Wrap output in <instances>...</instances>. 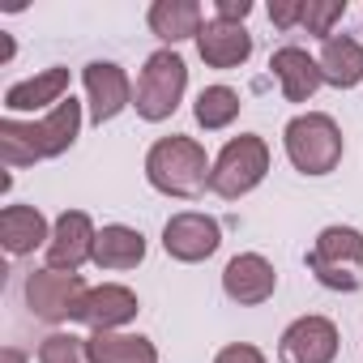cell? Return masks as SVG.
Instances as JSON below:
<instances>
[{
  "mask_svg": "<svg viewBox=\"0 0 363 363\" xmlns=\"http://www.w3.org/2000/svg\"><path fill=\"white\" fill-rule=\"evenodd\" d=\"M77 133H82V103L69 94L39 124L0 120V158H5V167H30L43 158H60L77 141Z\"/></svg>",
  "mask_w": 363,
  "mask_h": 363,
  "instance_id": "obj_1",
  "label": "cell"
},
{
  "mask_svg": "<svg viewBox=\"0 0 363 363\" xmlns=\"http://www.w3.org/2000/svg\"><path fill=\"white\" fill-rule=\"evenodd\" d=\"M210 162L206 150L193 137H158L145 154V179L167 193V197H197L201 189H210Z\"/></svg>",
  "mask_w": 363,
  "mask_h": 363,
  "instance_id": "obj_2",
  "label": "cell"
},
{
  "mask_svg": "<svg viewBox=\"0 0 363 363\" xmlns=\"http://www.w3.org/2000/svg\"><path fill=\"white\" fill-rule=\"evenodd\" d=\"M308 269L325 291H363V231L354 227H325L308 248Z\"/></svg>",
  "mask_w": 363,
  "mask_h": 363,
  "instance_id": "obj_3",
  "label": "cell"
},
{
  "mask_svg": "<svg viewBox=\"0 0 363 363\" xmlns=\"http://www.w3.org/2000/svg\"><path fill=\"white\" fill-rule=\"evenodd\" d=\"M269 171V145L265 137L257 133H240L223 145V154L214 158V171H210V193L223 197V201H240L248 197Z\"/></svg>",
  "mask_w": 363,
  "mask_h": 363,
  "instance_id": "obj_4",
  "label": "cell"
},
{
  "mask_svg": "<svg viewBox=\"0 0 363 363\" xmlns=\"http://www.w3.org/2000/svg\"><path fill=\"white\" fill-rule=\"evenodd\" d=\"M286 141V158L295 162V171L303 175H329L342 162V128L333 124V116L325 111H303L286 124L282 133Z\"/></svg>",
  "mask_w": 363,
  "mask_h": 363,
  "instance_id": "obj_5",
  "label": "cell"
},
{
  "mask_svg": "<svg viewBox=\"0 0 363 363\" xmlns=\"http://www.w3.org/2000/svg\"><path fill=\"white\" fill-rule=\"evenodd\" d=\"M184 90H189V65L179 60L171 48H162V52H154V56L145 60V69H141V77H137V99H133V107H137L141 120L162 124V120L175 116Z\"/></svg>",
  "mask_w": 363,
  "mask_h": 363,
  "instance_id": "obj_6",
  "label": "cell"
},
{
  "mask_svg": "<svg viewBox=\"0 0 363 363\" xmlns=\"http://www.w3.org/2000/svg\"><path fill=\"white\" fill-rule=\"evenodd\" d=\"M86 295V282L82 274H65V269H35L26 278V303L39 320L48 325H60V320H73L77 312V299Z\"/></svg>",
  "mask_w": 363,
  "mask_h": 363,
  "instance_id": "obj_7",
  "label": "cell"
},
{
  "mask_svg": "<svg viewBox=\"0 0 363 363\" xmlns=\"http://www.w3.org/2000/svg\"><path fill=\"white\" fill-rule=\"evenodd\" d=\"M218 244H223L218 218L197 214V210L175 214V218H167V227H162V248H167V257H171V261H184V265H197V261L214 257Z\"/></svg>",
  "mask_w": 363,
  "mask_h": 363,
  "instance_id": "obj_8",
  "label": "cell"
},
{
  "mask_svg": "<svg viewBox=\"0 0 363 363\" xmlns=\"http://www.w3.org/2000/svg\"><path fill=\"white\" fill-rule=\"evenodd\" d=\"M94 223L90 214L82 210H65L52 227V240H48V269H65V274H77L86 261H94Z\"/></svg>",
  "mask_w": 363,
  "mask_h": 363,
  "instance_id": "obj_9",
  "label": "cell"
},
{
  "mask_svg": "<svg viewBox=\"0 0 363 363\" xmlns=\"http://www.w3.org/2000/svg\"><path fill=\"white\" fill-rule=\"evenodd\" d=\"M337 359V325L329 316H299L286 325L278 342V363H333Z\"/></svg>",
  "mask_w": 363,
  "mask_h": 363,
  "instance_id": "obj_10",
  "label": "cell"
},
{
  "mask_svg": "<svg viewBox=\"0 0 363 363\" xmlns=\"http://www.w3.org/2000/svg\"><path fill=\"white\" fill-rule=\"evenodd\" d=\"M137 312H141V303H137V295H133L128 286L103 282V286H90V291L77 299L73 320L90 325L94 333H116V329H120V325H128Z\"/></svg>",
  "mask_w": 363,
  "mask_h": 363,
  "instance_id": "obj_11",
  "label": "cell"
},
{
  "mask_svg": "<svg viewBox=\"0 0 363 363\" xmlns=\"http://www.w3.org/2000/svg\"><path fill=\"white\" fill-rule=\"evenodd\" d=\"M82 82H86V99H90V120L94 124H107L116 120L128 103H133V86H128V73L111 60H90L82 69Z\"/></svg>",
  "mask_w": 363,
  "mask_h": 363,
  "instance_id": "obj_12",
  "label": "cell"
},
{
  "mask_svg": "<svg viewBox=\"0 0 363 363\" xmlns=\"http://www.w3.org/2000/svg\"><path fill=\"white\" fill-rule=\"evenodd\" d=\"M223 291H227V299H235L244 308H257L278 291V269L261 252H240L223 269Z\"/></svg>",
  "mask_w": 363,
  "mask_h": 363,
  "instance_id": "obj_13",
  "label": "cell"
},
{
  "mask_svg": "<svg viewBox=\"0 0 363 363\" xmlns=\"http://www.w3.org/2000/svg\"><path fill=\"white\" fill-rule=\"evenodd\" d=\"M197 52L210 69H240L248 56H252V35L240 26V22H223V18H210L197 35Z\"/></svg>",
  "mask_w": 363,
  "mask_h": 363,
  "instance_id": "obj_14",
  "label": "cell"
},
{
  "mask_svg": "<svg viewBox=\"0 0 363 363\" xmlns=\"http://www.w3.org/2000/svg\"><path fill=\"white\" fill-rule=\"evenodd\" d=\"M269 69H274V77L282 82V94H286V103H308L316 90H320V65L303 52V48H278L274 56H269Z\"/></svg>",
  "mask_w": 363,
  "mask_h": 363,
  "instance_id": "obj_15",
  "label": "cell"
},
{
  "mask_svg": "<svg viewBox=\"0 0 363 363\" xmlns=\"http://www.w3.org/2000/svg\"><path fill=\"white\" fill-rule=\"evenodd\" d=\"M65 99H69V69H60V65L5 90V107L9 111H43V107H60Z\"/></svg>",
  "mask_w": 363,
  "mask_h": 363,
  "instance_id": "obj_16",
  "label": "cell"
},
{
  "mask_svg": "<svg viewBox=\"0 0 363 363\" xmlns=\"http://www.w3.org/2000/svg\"><path fill=\"white\" fill-rule=\"evenodd\" d=\"M48 240H52L48 218L35 206H5L0 210V244H5L9 257H30Z\"/></svg>",
  "mask_w": 363,
  "mask_h": 363,
  "instance_id": "obj_17",
  "label": "cell"
},
{
  "mask_svg": "<svg viewBox=\"0 0 363 363\" xmlns=\"http://www.w3.org/2000/svg\"><path fill=\"white\" fill-rule=\"evenodd\" d=\"M201 5L197 0H154L150 5V30L162 39V43H184V39H197L201 35Z\"/></svg>",
  "mask_w": 363,
  "mask_h": 363,
  "instance_id": "obj_18",
  "label": "cell"
},
{
  "mask_svg": "<svg viewBox=\"0 0 363 363\" xmlns=\"http://www.w3.org/2000/svg\"><path fill=\"white\" fill-rule=\"evenodd\" d=\"M145 261V235L124 227V223H111L99 231L94 240V265L99 269H137Z\"/></svg>",
  "mask_w": 363,
  "mask_h": 363,
  "instance_id": "obj_19",
  "label": "cell"
},
{
  "mask_svg": "<svg viewBox=\"0 0 363 363\" xmlns=\"http://www.w3.org/2000/svg\"><path fill=\"white\" fill-rule=\"evenodd\" d=\"M316 65H320V77H325L329 86H337V90H354V86L363 82V48H359L350 35L325 39Z\"/></svg>",
  "mask_w": 363,
  "mask_h": 363,
  "instance_id": "obj_20",
  "label": "cell"
},
{
  "mask_svg": "<svg viewBox=\"0 0 363 363\" xmlns=\"http://www.w3.org/2000/svg\"><path fill=\"white\" fill-rule=\"evenodd\" d=\"M90 359L94 363H158V346L141 333H94Z\"/></svg>",
  "mask_w": 363,
  "mask_h": 363,
  "instance_id": "obj_21",
  "label": "cell"
},
{
  "mask_svg": "<svg viewBox=\"0 0 363 363\" xmlns=\"http://www.w3.org/2000/svg\"><path fill=\"white\" fill-rule=\"evenodd\" d=\"M240 94L231 90V86H206L201 94H197V107H193V116H197V124L201 128H227L235 116H240Z\"/></svg>",
  "mask_w": 363,
  "mask_h": 363,
  "instance_id": "obj_22",
  "label": "cell"
},
{
  "mask_svg": "<svg viewBox=\"0 0 363 363\" xmlns=\"http://www.w3.org/2000/svg\"><path fill=\"white\" fill-rule=\"evenodd\" d=\"M39 363H94L90 359V337L77 333H48L39 342Z\"/></svg>",
  "mask_w": 363,
  "mask_h": 363,
  "instance_id": "obj_23",
  "label": "cell"
},
{
  "mask_svg": "<svg viewBox=\"0 0 363 363\" xmlns=\"http://www.w3.org/2000/svg\"><path fill=\"white\" fill-rule=\"evenodd\" d=\"M346 18V0H303V26L316 39H333V26Z\"/></svg>",
  "mask_w": 363,
  "mask_h": 363,
  "instance_id": "obj_24",
  "label": "cell"
},
{
  "mask_svg": "<svg viewBox=\"0 0 363 363\" xmlns=\"http://www.w3.org/2000/svg\"><path fill=\"white\" fill-rule=\"evenodd\" d=\"M269 22H274L278 30L303 26V0H274V5H269Z\"/></svg>",
  "mask_w": 363,
  "mask_h": 363,
  "instance_id": "obj_25",
  "label": "cell"
},
{
  "mask_svg": "<svg viewBox=\"0 0 363 363\" xmlns=\"http://www.w3.org/2000/svg\"><path fill=\"white\" fill-rule=\"evenodd\" d=\"M214 363H265V354L257 346H248V342H235V346H223Z\"/></svg>",
  "mask_w": 363,
  "mask_h": 363,
  "instance_id": "obj_26",
  "label": "cell"
},
{
  "mask_svg": "<svg viewBox=\"0 0 363 363\" xmlns=\"http://www.w3.org/2000/svg\"><path fill=\"white\" fill-rule=\"evenodd\" d=\"M248 13H252V0H218V13H214V18H223V22H240V26H244Z\"/></svg>",
  "mask_w": 363,
  "mask_h": 363,
  "instance_id": "obj_27",
  "label": "cell"
},
{
  "mask_svg": "<svg viewBox=\"0 0 363 363\" xmlns=\"http://www.w3.org/2000/svg\"><path fill=\"white\" fill-rule=\"evenodd\" d=\"M0 363H26V354L13 350V346H5V350H0Z\"/></svg>",
  "mask_w": 363,
  "mask_h": 363,
  "instance_id": "obj_28",
  "label": "cell"
}]
</instances>
